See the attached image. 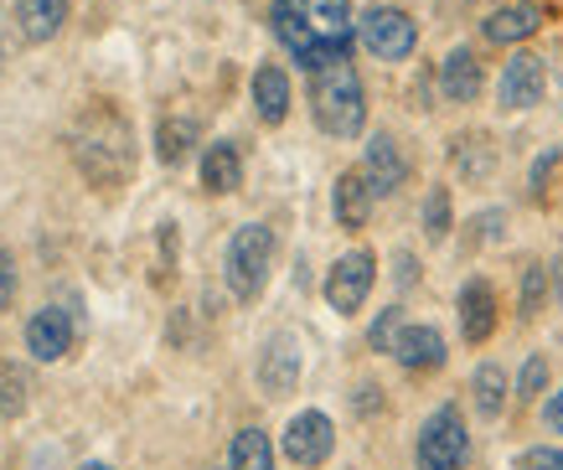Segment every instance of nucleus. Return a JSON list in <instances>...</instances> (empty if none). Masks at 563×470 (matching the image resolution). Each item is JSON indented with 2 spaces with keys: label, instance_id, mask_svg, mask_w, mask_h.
Returning a JSON list of instances; mask_svg holds the SVG:
<instances>
[{
  "label": "nucleus",
  "instance_id": "nucleus-19",
  "mask_svg": "<svg viewBox=\"0 0 563 470\" xmlns=\"http://www.w3.org/2000/svg\"><path fill=\"white\" fill-rule=\"evenodd\" d=\"M16 21L26 42H47L68 21V0H16Z\"/></svg>",
  "mask_w": 563,
  "mask_h": 470
},
{
  "label": "nucleus",
  "instance_id": "nucleus-17",
  "mask_svg": "<svg viewBox=\"0 0 563 470\" xmlns=\"http://www.w3.org/2000/svg\"><path fill=\"white\" fill-rule=\"evenodd\" d=\"M202 186L207 192H218V197H228V192H239L243 186V155L233 140H218V145H207L202 155Z\"/></svg>",
  "mask_w": 563,
  "mask_h": 470
},
{
  "label": "nucleus",
  "instance_id": "nucleus-24",
  "mask_svg": "<svg viewBox=\"0 0 563 470\" xmlns=\"http://www.w3.org/2000/svg\"><path fill=\"white\" fill-rule=\"evenodd\" d=\"M455 166H461L465 176H486V171H492V151H486V140H481V134L455 140Z\"/></svg>",
  "mask_w": 563,
  "mask_h": 470
},
{
  "label": "nucleus",
  "instance_id": "nucleus-25",
  "mask_svg": "<svg viewBox=\"0 0 563 470\" xmlns=\"http://www.w3.org/2000/svg\"><path fill=\"white\" fill-rule=\"evenodd\" d=\"M424 233L434 238V243L450 233V192H444V186H434L429 201H424Z\"/></svg>",
  "mask_w": 563,
  "mask_h": 470
},
{
  "label": "nucleus",
  "instance_id": "nucleus-15",
  "mask_svg": "<svg viewBox=\"0 0 563 470\" xmlns=\"http://www.w3.org/2000/svg\"><path fill=\"white\" fill-rule=\"evenodd\" d=\"M331 207H336V222L342 228H367V212H373V186L362 171H342L336 186H331Z\"/></svg>",
  "mask_w": 563,
  "mask_h": 470
},
{
  "label": "nucleus",
  "instance_id": "nucleus-26",
  "mask_svg": "<svg viewBox=\"0 0 563 470\" xmlns=\"http://www.w3.org/2000/svg\"><path fill=\"white\" fill-rule=\"evenodd\" d=\"M398 331H404V310L398 305H388L383 316L373 320V331H367V341H373V352H393V341H398Z\"/></svg>",
  "mask_w": 563,
  "mask_h": 470
},
{
  "label": "nucleus",
  "instance_id": "nucleus-35",
  "mask_svg": "<svg viewBox=\"0 0 563 470\" xmlns=\"http://www.w3.org/2000/svg\"><path fill=\"white\" fill-rule=\"evenodd\" d=\"M398 280H404V285H413V259H409V253H398Z\"/></svg>",
  "mask_w": 563,
  "mask_h": 470
},
{
  "label": "nucleus",
  "instance_id": "nucleus-36",
  "mask_svg": "<svg viewBox=\"0 0 563 470\" xmlns=\"http://www.w3.org/2000/svg\"><path fill=\"white\" fill-rule=\"evenodd\" d=\"M78 470H109V466H99V460H93V466H78Z\"/></svg>",
  "mask_w": 563,
  "mask_h": 470
},
{
  "label": "nucleus",
  "instance_id": "nucleus-23",
  "mask_svg": "<svg viewBox=\"0 0 563 470\" xmlns=\"http://www.w3.org/2000/svg\"><path fill=\"white\" fill-rule=\"evenodd\" d=\"M26 393H32L26 372H21L16 362H0V414H5V419H16L21 408H26Z\"/></svg>",
  "mask_w": 563,
  "mask_h": 470
},
{
  "label": "nucleus",
  "instance_id": "nucleus-12",
  "mask_svg": "<svg viewBox=\"0 0 563 470\" xmlns=\"http://www.w3.org/2000/svg\"><path fill=\"white\" fill-rule=\"evenodd\" d=\"M538 26H543V6H538V0H512V6L492 11L481 32H486V42H496V47H512V42H528Z\"/></svg>",
  "mask_w": 563,
  "mask_h": 470
},
{
  "label": "nucleus",
  "instance_id": "nucleus-11",
  "mask_svg": "<svg viewBox=\"0 0 563 470\" xmlns=\"http://www.w3.org/2000/svg\"><path fill=\"white\" fill-rule=\"evenodd\" d=\"M26 352H32L36 362H63V357L73 352V316L68 310H57V305L36 310V316L26 320Z\"/></svg>",
  "mask_w": 563,
  "mask_h": 470
},
{
  "label": "nucleus",
  "instance_id": "nucleus-20",
  "mask_svg": "<svg viewBox=\"0 0 563 470\" xmlns=\"http://www.w3.org/2000/svg\"><path fill=\"white\" fill-rule=\"evenodd\" d=\"M228 470H274V450L264 429H239L233 450H228Z\"/></svg>",
  "mask_w": 563,
  "mask_h": 470
},
{
  "label": "nucleus",
  "instance_id": "nucleus-31",
  "mask_svg": "<svg viewBox=\"0 0 563 470\" xmlns=\"http://www.w3.org/2000/svg\"><path fill=\"white\" fill-rule=\"evenodd\" d=\"M553 166H559V155H553V151H543L538 161H532V192H538V197L548 192V176H553Z\"/></svg>",
  "mask_w": 563,
  "mask_h": 470
},
{
  "label": "nucleus",
  "instance_id": "nucleus-21",
  "mask_svg": "<svg viewBox=\"0 0 563 470\" xmlns=\"http://www.w3.org/2000/svg\"><path fill=\"white\" fill-rule=\"evenodd\" d=\"M471 393H476V408H481V414H486V419H496V414H501V403H507V372L496 368V362H486V368L476 372Z\"/></svg>",
  "mask_w": 563,
  "mask_h": 470
},
{
  "label": "nucleus",
  "instance_id": "nucleus-3",
  "mask_svg": "<svg viewBox=\"0 0 563 470\" xmlns=\"http://www.w3.org/2000/svg\"><path fill=\"white\" fill-rule=\"evenodd\" d=\"M269 264H274V233L264 222H243L239 233H233V243H228V259H222L228 289L239 300H254L258 289L269 285Z\"/></svg>",
  "mask_w": 563,
  "mask_h": 470
},
{
  "label": "nucleus",
  "instance_id": "nucleus-32",
  "mask_svg": "<svg viewBox=\"0 0 563 470\" xmlns=\"http://www.w3.org/2000/svg\"><path fill=\"white\" fill-rule=\"evenodd\" d=\"M543 424H548V429H553V435H563V387H559V393H553V398L543 403Z\"/></svg>",
  "mask_w": 563,
  "mask_h": 470
},
{
  "label": "nucleus",
  "instance_id": "nucleus-2",
  "mask_svg": "<svg viewBox=\"0 0 563 470\" xmlns=\"http://www.w3.org/2000/svg\"><path fill=\"white\" fill-rule=\"evenodd\" d=\"M310 114L336 140L362 134V124H367V94H362V78H357V67H352V57L310 73Z\"/></svg>",
  "mask_w": 563,
  "mask_h": 470
},
{
  "label": "nucleus",
  "instance_id": "nucleus-28",
  "mask_svg": "<svg viewBox=\"0 0 563 470\" xmlns=\"http://www.w3.org/2000/svg\"><path fill=\"white\" fill-rule=\"evenodd\" d=\"M543 383H548V362L543 357H528V368H522V378H517V398L532 403L538 393H543Z\"/></svg>",
  "mask_w": 563,
  "mask_h": 470
},
{
  "label": "nucleus",
  "instance_id": "nucleus-4",
  "mask_svg": "<svg viewBox=\"0 0 563 470\" xmlns=\"http://www.w3.org/2000/svg\"><path fill=\"white\" fill-rule=\"evenodd\" d=\"M419 470H461L465 455H471V435H465V419L455 403H444L424 419L419 429Z\"/></svg>",
  "mask_w": 563,
  "mask_h": 470
},
{
  "label": "nucleus",
  "instance_id": "nucleus-7",
  "mask_svg": "<svg viewBox=\"0 0 563 470\" xmlns=\"http://www.w3.org/2000/svg\"><path fill=\"white\" fill-rule=\"evenodd\" d=\"M543 94H548V63L538 52H512V63L501 67V84H496L501 109H532V103H543Z\"/></svg>",
  "mask_w": 563,
  "mask_h": 470
},
{
  "label": "nucleus",
  "instance_id": "nucleus-8",
  "mask_svg": "<svg viewBox=\"0 0 563 470\" xmlns=\"http://www.w3.org/2000/svg\"><path fill=\"white\" fill-rule=\"evenodd\" d=\"M336 450V429L325 419L321 408H306V414H295L290 429H285V455H290L295 466H325V455Z\"/></svg>",
  "mask_w": 563,
  "mask_h": 470
},
{
  "label": "nucleus",
  "instance_id": "nucleus-13",
  "mask_svg": "<svg viewBox=\"0 0 563 470\" xmlns=\"http://www.w3.org/2000/svg\"><path fill=\"white\" fill-rule=\"evenodd\" d=\"M393 357H398V368L409 372H434L444 368V336L434 326H404L398 341H393Z\"/></svg>",
  "mask_w": 563,
  "mask_h": 470
},
{
  "label": "nucleus",
  "instance_id": "nucleus-34",
  "mask_svg": "<svg viewBox=\"0 0 563 470\" xmlns=\"http://www.w3.org/2000/svg\"><path fill=\"white\" fill-rule=\"evenodd\" d=\"M373 393H377V387H362V398H357L362 414H373V408H383V398H373Z\"/></svg>",
  "mask_w": 563,
  "mask_h": 470
},
{
  "label": "nucleus",
  "instance_id": "nucleus-27",
  "mask_svg": "<svg viewBox=\"0 0 563 470\" xmlns=\"http://www.w3.org/2000/svg\"><path fill=\"white\" fill-rule=\"evenodd\" d=\"M543 295H548V269H543V264H532L528 274H522V320L538 316Z\"/></svg>",
  "mask_w": 563,
  "mask_h": 470
},
{
  "label": "nucleus",
  "instance_id": "nucleus-30",
  "mask_svg": "<svg viewBox=\"0 0 563 470\" xmlns=\"http://www.w3.org/2000/svg\"><path fill=\"white\" fill-rule=\"evenodd\" d=\"M16 300V264H11V253H0V310Z\"/></svg>",
  "mask_w": 563,
  "mask_h": 470
},
{
  "label": "nucleus",
  "instance_id": "nucleus-9",
  "mask_svg": "<svg viewBox=\"0 0 563 470\" xmlns=\"http://www.w3.org/2000/svg\"><path fill=\"white\" fill-rule=\"evenodd\" d=\"M300 368H306L300 341H295L290 331L269 336V347L258 357V387H264L269 398H285V393H295V383H300Z\"/></svg>",
  "mask_w": 563,
  "mask_h": 470
},
{
  "label": "nucleus",
  "instance_id": "nucleus-29",
  "mask_svg": "<svg viewBox=\"0 0 563 470\" xmlns=\"http://www.w3.org/2000/svg\"><path fill=\"white\" fill-rule=\"evenodd\" d=\"M517 470H563V450H553V445H538V450H528L522 460H517Z\"/></svg>",
  "mask_w": 563,
  "mask_h": 470
},
{
  "label": "nucleus",
  "instance_id": "nucleus-10",
  "mask_svg": "<svg viewBox=\"0 0 563 470\" xmlns=\"http://www.w3.org/2000/svg\"><path fill=\"white\" fill-rule=\"evenodd\" d=\"M362 176H367V186H373V197H393L398 186L409 182V161H404V151H398L393 134H373V140H367Z\"/></svg>",
  "mask_w": 563,
  "mask_h": 470
},
{
  "label": "nucleus",
  "instance_id": "nucleus-22",
  "mask_svg": "<svg viewBox=\"0 0 563 470\" xmlns=\"http://www.w3.org/2000/svg\"><path fill=\"white\" fill-rule=\"evenodd\" d=\"M197 145V124L191 119H166L161 124V134H155V151H161V161H187V151Z\"/></svg>",
  "mask_w": 563,
  "mask_h": 470
},
{
  "label": "nucleus",
  "instance_id": "nucleus-6",
  "mask_svg": "<svg viewBox=\"0 0 563 470\" xmlns=\"http://www.w3.org/2000/svg\"><path fill=\"white\" fill-rule=\"evenodd\" d=\"M373 280H377L373 253L367 249L342 253V259L331 264V274H325V300H331V310H336V316H357L362 300L373 295Z\"/></svg>",
  "mask_w": 563,
  "mask_h": 470
},
{
  "label": "nucleus",
  "instance_id": "nucleus-18",
  "mask_svg": "<svg viewBox=\"0 0 563 470\" xmlns=\"http://www.w3.org/2000/svg\"><path fill=\"white\" fill-rule=\"evenodd\" d=\"M254 109L264 124H285V114H290V78H285V67L264 63L254 73Z\"/></svg>",
  "mask_w": 563,
  "mask_h": 470
},
{
  "label": "nucleus",
  "instance_id": "nucleus-33",
  "mask_svg": "<svg viewBox=\"0 0 563 470\" xmlns=\"http://www.w3.org/2000/svg\"><path fill=\"white\" fill-rule=\"evenodd\" d=\"M553 300L563 305V253H559V259H553Z\"/></svg>",
  "mask_w": 563,
  "mask_h": 470
},
{
  "label": "nucleus",
  "instance_id": "nucleus-1",
  "mask_svg": "<svg viewBox=\"0 0 563 470\" xmlns=\"http://www.w3.org/2000/svg\"><path fill=\"white\" fill-rule=\"evenodd\" d=\"M269 26L279 47L310 73L352 57V32H357L352 0H274Z\"/></svg>",
  "mask_w": 563,
  "mask_h": 470
},
{
  "label": "nucleus",
  "instance_id": "nucleus-14",
  "mask_svg": "<svg viewBox=\"0 0 563 470\" xmlns=\"http://www.w3.org/2000/svg\"><path fill=\"white\" fill-rule=\"evenodd\" d=\"M461 331L471 347H481V341L496 331V295L486 280H471V285L461 289Z\"/></svg>",
  "mask_w": 563,
  "mask_h": 470
},
{
  "label": "nucleus",
  "instance_id": "nucleus-16",
  "mask_svg": "<svg viewBox=\"0 0 563 470\" xmlns=\"http://www.w3.org/2000/svg\"><path fill=\"white\" fill-rule=\"evenodd\" d=\"M440 94L450 103H471L481 94V63H476V52H471V47H455L450 57H444V67H440Z\"/></svg>",
  "mask_w": 563,
  "mask_h": 470
},
{
  "label": "nucleus",
  "instance_id": "nucleus-5",
  "mask_svg": "<svg viewBox=\"0 0 563 470\" xmlns=\"http://www.w3.org/2000/svg\"><path fill=\"white\" fill-rule=\"evenodd\" d=\"M357 36H362V47L373 52V57H383V63H404V57L419 47V26H413L409 11H398V6L362 11Z\"/></svg>",
  "mask_w": 563,
  "mask_h": 470
}]
</instances>
